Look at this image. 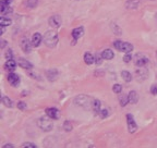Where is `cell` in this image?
Segmentation results:
<instances>
[{"label":"cell","instance_id":"6da1fadb","mask_svg":"<svg viewBox=\"0 0 157 148\" xmlns=\"http://www.w3.org/2000/svg\"><path fill=\"white\" fill-rule=\"evenodd\" d=\"M59 37H58V33L55 31H47L44 34V43L46 46L52 48L58 44Z\"/></svg>","mask_w":157,"mask_h":148},{"label":"cell","instance_id":"7a4b0ae2","mask_svg":"<svg viewBox=\"0 0 157 148\" xmlns=\"http://www.w3.org/2000/svg\"><path fill=\"white\" fill-rule=\"evenodd\" d=\"M92 104H93V100L87 95H77V97L74 98V105H77L79 107H82L86 109L90 106H92Z\"/></svg>","mask_w":157,"mask_h":148},{"label":"cell","instance_id":"3957f363","mask_svg":"<svg viewBox=\"0 0 157 148\" xmlns=\"http://www.w3.org/2000/svg\"><path fill=\"white\" fill-rule=\"evenodd\" d=\"M52 118H49L48 116L47 117H42L39 118L37 120V125L38 127L42 131H45V132H49V131H52V127H54V124L52 122Z\"/></svg>","mask_w":157,"mask_h":148},{"label":"cell","instance_id":"277c9868","mask_svg":"<svg viewBox=\"0 0 157 148\" xmlns=\"http://www.w3.org/2000/svg\"><path fill=\"white\" fill-rule=\"evenodd\" d=\"M20 46L22 48V50L25 52V54H29L31 50H32V46L33 44L29 41V39L27 37H22L21 41H20Z\"/></svg>","mask_w":157,"mask_h":148},{"label":"cell","instance_id":"5b68a950","mask_svg":"<svg viewBox=\"0 0 157 148\" xmlns=\"http://www.w3.org/2000/svg\"><path fill=\"white\" fill-rule=\"evenodd\" d=\"M127 123H128V130L130 133H135L138 130V125L135 123V120L133 116L130 113L127 114Z\"/></svg>","mask_w":157,"mask_h":148},{"label":"cell","instance_id":"8992f818","mask_svg":"<svg viewBox=\"0 0 157 148\" xmlns=\"http://www.w3.org/2000/svg\"><path fill=\"white\" fill-rule=\"evenodd\" d=\"M48 23L49 25L52 26V27H54V29H59L61 26V18L59 15H57V14H55V15L49 18Z\"/></svg>","mask_w":157,"mask_h":148},{"label":"cell","instance_id":"52a82bcc","mask_svg":"<svg viewBox=\"0 0 157 148\" xmlns=\"http://www.w3.org/2000/svg\"><path fill=\"white\" fill-rule=\"evenodd\" d=\"M8 81H9L10 85H12L13 87H18L20 85V77L15 73L10 72L9 75H8Z\"/></svg>","mask_w":157,"mask_h":148},{"label":"cell","instance_id":"ba28073f","mask_svg":"<svg viewBox=\"0 0 157 148\" xmlns=\"http://www.w3.org/2000/svg\"><path fill=\"white\" fill-rule=\"evenodd\" d=\"M148 63V59L146 57H145L144 54H139L135 56V66H146Z\"/></svg>","mask_w":157,"mask_h":148},{"label":"cell","instance_id":"9c48e42d","mask_svg":"<svg viewBox=\"0 0 157 148\" xmlns=\"http://www.w3.org/2000/svg\"><path fill=\"white\" fill-rule=\"evenodd\" d=\"M140 4H141L140 0H128L125 2V8L129 10H135L140 7Z\"/></svg>","mask_w":157,"mask_h":148},{"label":"cell","instance_id":"30bf717a","mask_svg":"<svg viewBox=\"0 0 157 148\" xmlns=\"http://www.w3.org/2000/svg\"><path fill=\"white\" fill-rule=\"evenodd\" d=\"M46 114L48 116L49 118H52L54 120L59 119V111L56 108H47L46 109Z\"/></svg>","mask_w":157,"mask_h":148},{"label":"cell","instance_id":"8fae6325","mask_svg":"<svg viewBox=\"0 0 157 148\" xmlns=\"http://www.w3.org/2000/svg\"><path fill=\"white\" fill-rule=\"evenodd\" d=\"M18 63H19V66H21V68H23V69H25V70L33 69V64L29 62V61H27L26 59H23V58H19V59H18Z\"/></svg>","mask_w":157,"mask_h":148},{"label":"cell","instance_id":"7c38bea8","mask_svg":"<svg viewBox=\"0 0 157 148\" xmlns=\"http://www.w3.org/2000/svg\"><path fill=\"white\" fill-rule=\"evenodd\" d=\"M83 34H84L83 26H79V27L74 29L73 31H72V37H73L74 39H79V38H81L82 36H83Z\"/></svg>","mask_w":157,"mask_h":148},{"label":"cell","instance_id":"4fadbf2b","mask_svg":"<svg viewBox=\"0 0 157 148\" xmlns=\"http://www.w3.org/2000/svg\"><path fill=\"white\" fill-rule=\"evenodd\" d=\"M16 68V62L14 61L13 59H10V60H7L6 64H4V69L9 72H13Z\"/></svg>","mask_w":157,"mask_h":148},{"label":"cell","instance_id":"5bb4252c","mask_svg":"<svg viewBox=\"0 0 157 148\" xmlns=\"http://www.w3.org/2000/svg\"><path fill=\"white\" fill-rule=\"evenodd\" d=\"M42 35L39 34V33H35V34H33V37H32V44L34 47H38L39 44L42 43Z\"/></svg>","mask_w":157,"mask_h":148},{"label":"cell","instance_id":"9a60e30c","mask_svg":"<svg viewBox=\"0 0 157 148\" xmlns=\"http://www.w3.org/2000/svg\"><path fill=\"white\" fill-rule=\"evenodd\" d=\"M128 98H129V102H130V104L134 105V104H136V102H138V100H139V95H138V93H136V91H131L130 93H129Z\"/></svg>","mask_w":157,"mask_h":148},{"label":"cell","instance_id":"2e32d148","mask_svg":"<svg viewBox=\"0 0 157 148\" xmlns=\"http://www.w3.org/2000/svg\"><path fill=\"white\" fill-rule=\"evenodd\" d=\"M46 76L49 81H55V80L58 77V71L56 69H52V70H48L47 73H46Z\"/></svg>","mask_w":157,"mask_h":148},{"label":"cell","instance_id":"e0dca14e","mask_svg":"<svg viewBox=\"0 0 157 148\" xmlns=\"http://www.w3.org/2000/svg\"><path fill=\"white\" fill-rule=\"evenodd\" d=\"M102 56H103V58L105 60H111L112 58L115 57V54H114V51L111 50V49H105V50H103V52H102Z\"/></svg>","mask_w":157,"mask_h":148},{"label":"cell","instance_id":"ac0fdd59","mask_svg":"<svg viewBox=\"0 0 157 148\" xmlns=\"http://www.w3.org/2000/svg\"><path fill=\"white\" fill-rule=\"evenodd\" d=\"M133 45L130 44V43H122V46H121V49H120V51H123V52H131L132 50H133Z\"/></svg>","mask_w":157,"mask_h":148},{"label":"cell","instance_id":"d6986e66","mask_svg":"<svg viewBox=\"0 0 157 148\" xmlns=\"http://www.w3.org/2000/svg\"><path fill=\"white\" fill-rule=\"evenodd\" d=\"M100 101L98 100V99H95V100H93V104H92V108H93V110H94V112L96 114H98V113H100Z\"/></svg>","mask_w":157,"mask_h":148},{"label":"cell","instance_id":"ffe728a7","mask_svg":"<svg viewBox=\"0 0 157 148\" xmlns=\"http://www.w3.org/2000/svg\"><path fill=\"white\" fill-rule=\"evenodd\" d=\"M147 75H148V72L146 69H140L136 71V76H138L139 79L145 80L146 77H147Z\"/></svg>","mask_w":157,"mask_h":148},{"label":"cell","instance_id":"44dd1931","mask_svg":"<svg viewBox=\"0 0 157 148\" xmlns=\"http://www.w3.org/2000/svg\"><path fill=\"white\" fill-rule=\"evenodd\" d=\"M84 62L86 63L87 66H91V64L94 63V57L90 52H85V54H84Z\"/></svg>","mask_w":157,"mask_h":148},{"label":"cell","instance_id":"7402d4cb","mask_svg":"<svg viewBox=\"0 0 157 148\" xmlns=\"http://www.w3.org/2000/svg\"><path fill=\"white\" fill-rule=\"evenodd\" d=\"M0 12L1 14H8V13H11L12 12V8H10L8 4H2L0 6Z\"/></svg>","mask_w":157,"mask_h":148},{"label":"cell","instance_id":"603a6c76","mask_svg":"<svg viewBox=\"0 0 157 148\" xmlns=\"http://www.w3.org/2000/svg\"><path fill=\"white\" fill-rule=\"evenodd\" d=\"M1 101H2V104L4 105L6 107H8V108H11L13 106L12 100H11L9 97H7V96H2V98H1Z\"/></svg>","mask_w":157,"mask_h":148},{"label":"cell","instance_id":"cb8c5ba5","mask_svg":"<svg viewBox=\"0 0 157 148\" xmlns=\"http://www.w3.org/2000/svg\"><path fill=\"white\" fill-rule=\"evenodd\" d=\"M39 0H26V7L29 8V9H33V8H36L37 4H38Z\"/></svg>","mask_w":157,"mask_h":148},{"label":"cell","instance_id":"d4e9b609","mask_svg":"<svg viewBox=\"0 0 157 148\" xmlns=\"http://www.w3.org/2000/svg\"><path fill=\"white\" fill-rule=\"evenodd\" d=\"M119 102H120V105H121L122 107H125V106L129 104L128 96H125V95H122V96H120V97H119Z\"/></svg>","mask_w":157,"mask_h":148},{"label":"cell","instance_id":"484cf974","mask_svg":"<svg viewBox=\"0 0 157 148\" xmlns=\"http://www.w3.org/2000/svg\"><path fill=\"white\" fill-rule=\"evenodd\" d=\"M121 75L122 77H123V80H125V82H131L132 80V76H131V73L129 72V71H122L121 72Z\"/></svg>","mask_w":157,"mask_h":148},{"label":"cell","instance_id":"4316f807","mask_svg":"<svg viewBox=\"0 0 157 148\" xmlns=\"http://www.w3.org/2000/svg\"><path fill=\"white\" fill-rule=\"evenodd\" d=\"M11 22H12V21H11V19H8V18H1V19H0V25L1 26H4V27H6V26H9L10 24H11Z\"/></svg>","mask_w":157,"mask_h":148},{"label":"cell","instance_id":"83f0119b","mask_svg":"<svg viewBox=\"0 0 157 148\" xmlns=\"http://www.w3.org/2000/svg\"><path fill=\"white\" fill-rule=\"evenodd\" d=\"M72 129H73V126H72L71 122H69V121H64V123H63V130L64 131H66V132H71Z\"/></svg>","mask_w":157,"mask_h":148},{"label":"cell","instance_id":"f1b7e54d","mask_svg":"<svg viewBox=\"0 0 157 148\" xmlns=\"http://www.w3.org/2000/svg\"><path fill=\"white\" fill-rule=\"evenodd\" d=\"M112 91H114V93H116V94H120L122 91V86L120 85V84H115V85L112 86Z\"/></svg>","mask_w":157,"mask_h":148},{"label":"cell","instance_id":"f546056e","mask_svg":"<svg viewBox=\"0 0 157 148\" xmlns=\"http://www.w3.org/2000/svg\"><path fill=\"white\" fill-rule=\"evenodd\" d=\"M103 56H102V54H96V57H95V61H96V64L97 66H100V64H102V61H103Z\"/></svg>","mask_w":157,"mask_h":148},{"label":"cell","instance_id":"4dcf8cb0","mask_svg":"<svg viewBox=\"0 0 157 148\" xmlns=\"http://www.w3.org/2000/svg\"><path fill=\"white\" fill-rule=\"evenodd\" d=\"M21 147L22 148H36L37 146H36L35 144H33V143H24V144H22Z\"/></svg>","mask_w":157,"mask_h":148},{"label":"cell","instance_id":"1f68e13d","mask_svg":"<svg viewBox=\"0 0 157 148\" xmlns=\"http://www.w3.org/2000/svg\"><path fill=\"white\" fill-rule=\"evenodd\" d=\"M18 108H19L20 110H26L27 106H26L25 102H23V101H19V102H18Z\"/></svg>","mask_w":157,"mask_h":148},{"label":"cell","instance_id":"d6a6232c","mask_svg":"<svg viewBox=\"0 0 157 148\" xmlns=\"http://www.w3.org/2000/svg\"><path fill=\"white\" fill-rule=\"evenodd\" d=\"M131 59H132V54H130V52H127L125 56L123 57V61H125V63H129L130 61H131Z\"/></svg>","mask_w":157,"mask_h":148},{"label":"cell","instance_id":"836d02e7","mask_svg":"<svg viewBox=\"0 0 157 148\" xmlns=\"http://www.w3.org/2000/svg\"><path fill=\"white\" fill-rule=\"evenodd\" d=\"M122 43H123V41H121V40H116L115 43H114V46H115L116 49H118V50L120 51L121 46H122Z\"/></svg>","mask_w":157,"mask_h":148},{"label":"cell","instance_id":"e575fe53","mask_svg":"<svg viewBox=\"0 0 157 148\" xmlns=\"http://www.w3.org/2000/svg\"><path fill=\"white\" fill-rule=\"evenodd\" d=\"M109 116V111L108 109H103V110L100 111V117L103 118V119H105V118H107Z\"/></svg>","mask_w":157,"mask_h":148},{"label":"cell","instance_id":"d590c367","mask_svg":"<svg viewBox=\"0 0 157 148\" xmlns=\"http://www.w3.org/2000/svg\"><path fill=\"white\" fill-rule=\"evenodd\" d=\"M6 58H7V60L13 59V54H12V50H11V49H8V50H7Z\"/></svg>","mask_w":157,"mask_h":148},{"label":"cell","instance_id":"8d00e7d4","mask_svg":"<svg viewBox=\"0 0 157 148\" xmlns=\"http://www.w3.org/2000/svg\"><path fill=\"white\" fill-rule=\"evenodd\" d=\"M151 93L152 95H157V85H153L151 87Z\"/></svg>","mask_w":157,"mask_h":148},{"label":"cell","instance_id":"74e56055","mask_svg":"<svg viewBox=\"0 0 157 148\" xmlns=\"http://www.w3.org/2000/svg\"><path fill=\"white\" fill-rule=\"evenodd\" d=\"M2 148H14V145H12V144H6Z\"/></svg>","mask_w":157,"mask_h":148},{"label":"cell","instance_id":"f35d334b","mask_svg":"<svg viewBox=\"0 0 157 148\" xmlns=\"http://www.w3.org/2000/svg\"><path fill=\"white\" fill-rule=\"evenodd\" d=\"M6 45H7V41L3 40V39H1V48H4L6 47Z\"/></svg>","mask_w":157,"mask_h":148},{"label":"cell","instance_id":"ab89813d","mask_svg":"<svg viewBox=\"0 0 157 148\" xmlns=\"http://www.w3.org/2000/svg\"><path fill=\"white\" fill-rule=\"evenodd\" d=\"M156 57H157V51H156Z\"/></svg>","mask_w":157,"mask_h":148}]
</instances>
